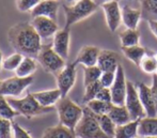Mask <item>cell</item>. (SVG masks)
Instances as JSON below:
<instances>
[{"mask_svg":"<svg viewBox=\"0 0 157 138\" xmlns=\"http://www.w3.org/2000/svg\"><path fill=\"white\" fill-rule=\"evenodd\" d=\"M8 41L16 53L36 58L42 48V39L31 23H18L8 31Z\"/></svg>","mask_w":157,"mask_h":138,"instance_id":"cell-1","label":"cell"},{"mask_svg":"<svg viewBox=\"0 0 157 138\" xmlns=\"http://www.w3.org/2000/svg\"><path fill=\"white\" fill-rule=\"evenodd\" d=\"M56 109L58 112L60 124L75 131L77 124L83 116V108L65 97L56 104Z\"/></svg>","mask_w":157,"mask_h":138,"instance_id":"cell-2","label":"cell"},{"mask_svg":"<svg viewBox=\"0 0 157 138\" xmlns=\"http://www.w3.org/2000/svg\"><path fill=\"white\" fill-rule=\"evenodd\" d=\"M9 103L13 108L18 112L19 116H24L27 119H31L33 117L45 115L52 112L54 107H44L36 101L32 93H28L23 99H15V97H8Z\"/></svg>","mask_w":157,"mask_h":138,"instance_id":"cell-3","label":"cell"},{"mask_svg":"<svg viewBox=\"0 0 157 138\" xmlns=\"http://www.w3.org/2000/svg\"><path fill=\"white\" fill-rule=\"evenodd\" d=\"M98 8V4L94 0H79L70 6H63V10L65 13V26L66 28H71V26L83 21L93 14Z\"/></svg>","mask_w":157,"mask_h":138,"instance_id":"cell-4","label":"cell"},{"mask_svg":"<svg viewBox=\"0 0 157 138\" xmlns=\"http://www.w3.org/2000/svg\"><path fill=\"white\" fill-rule=\"evenodd\" d=\"M75 134L78 138H110L101 130L97 115L87 106L83 107V116L75 128Z\"/></svg>","mask_w":157,"mask_h":138,"instance_id":"cell-5","label":"cell"},{"mask_svg":"<svg viewBox=\"0 0 157 138\" xmlns=\"http://www.w3.org/2000/svg\"><path fill=\"white\" fill-rule=\"evenodd\" d=\"M36 60L47 73L56 75L65 66V60L60 57L52 48V45H42Z\"/></svg>","mask_w":157,"mask_h":138,"instance_id":"cell-6","label":"cell"},{"mask_svg":"<svg viewBox=\"0 0 157 138\" xmlns=\"http://www.w3.org/2000/svg\"><path fill=\"white\" fill-rule=\"evenodd\" d=\"M33 76L18 77L13 76L0 81V94L4 97H19L30 85L33 84Z\"/></svg>","mask_w":157,"mask_h":138,"instance_id":"cell-7","label":"cell"},{"mask_svg":"<svg viewBox=\"0 0 157 138\" xmlns=\"http://www.w3.org/2000/svg\"><path fill=\"white\" fill-rule=\"evenodd\" d=\"M124 105L129 111L132 120H140L147 117V113H145V110L140 101V97H139L137 86H135L130 81H127V92H126Z\"/></svg>","mask_w":157,"mask_h":138,"instance_id":"cell-8","label":"cell"},{"mask_svg":"<svg viewBox=\"0 0 157 138\" xmlns=\"http://www.w3.org/2000/svg\"><path fill=\"white\" fill-rule=\"evenodd\" d=\"M75 62L72 63L65 64V66L61 71H59L55 76H56V83L57 88L60 90L62 97H67L68 92L72 90L76 83V77H77V71Z\"/></svg>","mask_w":157,"mask_h":138,"instance_id":"cell-9","label":"cell"},{"mask_svg":"<svg viewBox=\"0 0 157 138\" xmlns=\"http://www.w3.org/2000/svg\"><path fill=\"white\" fill-rule=\"evenodd\" d=\"M112 95V104L113 105H124L126 92H127V81L125 77V72L123 66L119 65L117 69L116 79L114 83L110 87Z\"/></svg>","mask_w":157,"mask_h":138,"instance_id":"cell-10","label":"cell"},{"mask_svg":"<svg viewBox=\"0 0 157 138\" xmlns=\"http://www.w3.org/2000/svg\"><path fill=\"white\" fill-rule=\"evenodd\" d=\"M101 8L105 15L106 23L111 32H114L119 29L122 24V9L118 0L106 2L101 4Z\"/></svg>","mask_w":157,"mask_h":138,"instance_id":"cell-11","label":"cell"},{"mask_svg":"<svg viewBox=\"0 0 157 138\" xmlns=\"http://www.w3.org/2000/svg\"><path fill=\"white\" fill-rule=\"evenodd\" d=\"M31 25L33 26V28L35 29V31H36L37 34L40 35V37L42 40L54 37L56 32L59 30L58 24L56 23V21L45 16L32 17Z\"/></svg>","mask_w":157,"mask_h":138,"instance_id":"cell-12","label":"cell"},{"mask_svg":"<svg viewBox=\"0 0 157 138\" xmlns=\"http://www.w3.org/2000/svg\"><path fill=\"white\" fill-rule=\"evenodd\" d=\"M70 42H71V29L64 27L58 30L52 37V48L64 60L68 58L70 54Z\"/></svg>","mask_w":157,"mask_h":138,"instance_id":"cell-13","label":"cell"},{"mask_svg":"<svg viewBox=\"0 0 157 138\" xmlns=\"http://www.w3.org/2000/svg\"><path fill=\"white\" fill-rule=\"evenodd\" d=\"M137 90H138L140 101L147 113V117H156L157 108L151 87H149L144 83H139L137 85Z\"/></svg>","mask_w":157,"mask_h":138,"instance_id":"cell-14","label":"cell"},{"mask_svg":"<svg viewBox=\"0 0 157 138\" xmlns=\"http://www.w3.org/2000/svg\"><path fill=\"white\" fill-rule=\"evenodd\" d=\"M119 65H120V56L116 52L101 49L97 60V66L103 72H117Z\"/></svg>","mask_w":157,"mask_h":138,"instance_id":"cell-15","label":"cell"},{"mask_svg":"<svg viewBox=\"0 0 157 138\" xmlns=\"http://www.w3.org/2000/svg\"><path fill=\"white\" fill-rule=\"evenodd\" d=\"M101 53V49L93 45H86L79 50L75 63L81 64L83 66H94L97 65V60Z\"/></svg>","mask_w":157,"mask_h":138,"instance_id":"cell-16","label":"cell"},{"mask_svg":"<svg viewBox=\"0 0 157 138\" xmlns=\"http://www.w3.org/2000/svg\"><path fill=\"white\" fill-rule=\"evenodd\" d=\"M59 10L58 0H41L39 4L31 11L32 17L45 16L57 21Z\"/></svg>","mask_w":157,"mask_h":138,"instance_id":"cell-17","label":"cell"},{"mask_svg":"<svg viewBox=\"0 0 157 138\" xmlns=\"http://www.w3.org/2000/svg\"><path fill=\"white\" fill-rule=\"evenodd\" d=\"M32 94L36 99V101L44 107H54L62 99V94L58 88L52 89V90L37 91V92H33Z\"/></svg>","mask_w":157,"mask_h":138,"instance_id":"cell-18","label":"cell"},{"mask_svg":"<svg viewBox=\"0 0 157 138\" xmlns=\"http://www.w3.org/2000/svg\"><path fill=\"white\" fill-rule=\"evenodd\" d=\"M140 18V9L132 8V6H127V4L122 6V23L124 24L127 29H137Z\"/></svg>","mask_w":157,"mask_h":138,"instance_id":"cell-19","label":"cell"},{"mask_svg":"<svg viewBox=\"0 0 157 138\" xmlns=\"http://www.w3.org/2000/svg\"><path fill=\"white\" fill-rule=\"evenodd\" d=\"M138 135L140 137L157 136V116L144 117L139 120Z\"/></svg>","mask_w":157,"mask_h":138,"instance_id":"cell-20","label":"cell"},{"mask_svg":"<svg viewBox=\"0 0 157 138\" xmlns=\"http://www.w3.org/2000/svg\"><path fill=\"white\" fill-rule=\"evenodd\" d=\"M108 116L117 126L123 125L132 121L129 111L127 110L125 105H112Z\"/></svg>","mask_w":157,"mask_h":138,"instance_id":"cell-21","label":"cell"},{"mask_svg":"<svg viewBox=\"0 0 157 138\" xmlns=\"http://www.w3.org/2000/svg\"><path fill=\"white\" fill-rule=\"evenodd\" d=\"M41 138H78L75 134V131L66 128L59 123V125L48 128L44 131Z\"/></svg>","mask_w":157,"mask_h":138,"instance_id":"cell-22","label":"cell"},{"mask_svg":"<svg viewBox=\"0 0 157 138\" xmlns=\"http://www.w3.org/2000/svg\"><path fill=\"white\" fill-rule=\"evenodd\" d=\"M139 120H132L123 125H119L116 128L113 138H135L138 135Z\"/></svg>","mask_w":157,"mask_h":138,"instance_id":"cell-23","label":"cell"},{"mask_svg":"<svg viewBox=\"0 0 157 138\" xmlns=\"http://www.w3.org/2000/svg\"><path fill=\"white\" fill-rule=\"evenodd\" d=\"M37 64L35 58L32 57H24L23 61L21 62L19 66L15 71V75L18 77H29L34 74L36 71Z\"/></svg>","mask_w":157,"mask_h":138,"instance_id":"cell-24","label":"cell"},{"mask_svg":"<svg viewBox=\"0 0 157 138\" xmlns=\"http://www.w3.org/2000/svg\"><path fill=\"white\" fill-rule=\"evenodd\" d=\"M122 52L125 57L137 66L140 65L141 60L147 55V49L140 45L130 46V47H122Z\"/></svg>","mask_w":157,"mask_h":138,"instance_id":"cell-25","label":"cell"},{"mask_svg":"<svg viewBox=\"0 0 157 138\" xmlns=\"http://www.w3.org/2000/svg\"><path fill=\"white\" fill-rule=\"evenodd\" d=\"M139 40H140V32L137 29H126L120 33V41L122 47L139 45Z\"/></svg>","mask_w":157,"mask_h":138,"instance_id":"cell-26","label":"cell"},{"mask_svg":"<svg viewBox=\"0 0 157 138\" xmlns=\"http://www.w3.org/2000/svg\"><path fill=\"white\" fill-rule=\"evenodd\" d=\"M140 69L147 74H156L157 72V53H153L152 55H147L143 57L140 62Z\"/></svg>","mask_w":157,"mask_h":138,"instance_id":"cell-27","label":"cell"},{"mask_svg":"<svg viewBox=\"0 0 157 138\" xmlns=\"http://www.w3.org/2000/svg\"><path fill=\"white\" fill-rule=\"evenodd\" d=\"M112 103H107V102H103V101H99V100H92V101L88 102L86 104L88 108L94 112L95 115L97 116H101V115H108L109 113L110 109H111Z\"/></svg>","mask_w":157,"mask_h":138,"instance_id":"cell-28","label":"cell"},{"mask_svg":"<svg viewBox=\"0 0 157 138\" xmlns=\"http://www.w3.org/2000/svg\"><path fill=\"white\" fill-rule=\"evenodd\" d=\"M103 71L98 68L97 65L94 66H83V85H88L98 81L101 76Z\"/></svg>","mask_w":157,"mask_h":138,"instance_id":"cell-29","label":"cell"},{"mask_svg":"<svg viewBox=\"0 0 157 138\" xmlns=\"http://www.w3.org/2000/svg\"><path fill=\"white\" fill-rule=\"evenodd\" d=\"M17 116H19L18 112L11 106L8 99L4 95L0 94V117L4 118V119L13 120Z\"/></svg>","mask_w":157,"mask_h":138,"instance_id":"cell-30","label":"cell"},{"mask_svg":"<svg viewBox=\"0 0 157 138\" xmlns=\"http://www.w3.org/2000/svg\"><path fill=\"white\" fill-rule=\"evenodd\" d=\"M97 119H98L99 125H101L103 132L107 135L108 137L113 138L114 137V133H116V128L117 125L113 123L110 117L108 115H101V116H97Z\"/></svg>","mask_w":157,"mask_h":138,"instance_id":"cell-31","label":"cell"},{"mask_svg":"<svg viewBox=\"0 0 157 138\" xmlns=\"http://www.w3.org/2000/svg\"><path fill=\"white\" fill-rule=\"evenodd\" d=\"M24 57H25V56L15 52L14 54L10 55L9 57H6V59H3L2 69L6 71H16V69L19 66L21 62L23 61Z\"/></svg>","mask_w":157,"mask_h":138,"instance_id":"cell-32","label":"cell"},{"mask_svg":"<svg viewBox=\"0 0 157 138\" xmlns=\"http://www.w3.org/2000/svg\"><path fill=\"white\" fill-rule=\"evenodd\" d=\"M101 88H103V86H101V84L99 83V81L86 86L85 93H83V99H82L83 103L87 104L88 102L92 101V100H95L97 93L99 92V90H101Z\"/></svg>","mask_w":157,"mask_h":138,"instance_id":"cell-33","label":"cell"},{"mask_svg":"<svg viewBox=\"0 0 157 138\" xmlns=\"http://www.w3.org/2000/svg\"><path fill=\"white\" fill-rule=\"evenodd\" d=\"M12 120L0 117V138H13Z\"/></svg>","mask_w":157,"mask_h":138,"instance_id":"cell-34","label":"cell"},{"mask_svg":"<svg viewBox=\"0 0 157 138\" xmlns=\"http://www.w3.org/2000/svg\"><path fill=\"white\" fill-rule=\"evenodd\" d=\"M41 0H15V6L19 12H31Z\"/></svg>","mask_w":157,"mask_h":138,"instance_id":"cell-35","label":"cell"},{"mask_svg":"<svg viewBox=\"0 0 157 138\" xmlns=\"http://www.w3.org/2000/svg\"><path fill=\"white\" fill-rule=\"evenodd\" d=\"M116 73L117 72H103L101 76L99 78V83L104 88H110L113 85L114 79H116Z\"/></svg>","mask_w":157,"mask_h":138,"instance_id":"cell-36","label":"cell"},{"mask_svg":"<svg viewBox=\"0 0 157 138\" xmlns=\"http://www.w3.org/2000/svg\"><path fill=\"white\" fill-rule=\"evenodd\" d=\"M13 128V138H32L28 131L21 128L17 122H12Z\"/></svg>","mask_w":157,"mask_h":138,"instance_id":"cell-37","label":"cell"},{"mask_svg":"<svg viewBox=\"0 0 157 138\" xmlns=\"http://www.w3.org/2000/svg\"><path fill=\"white\" fill-rule=\"evenodd\" d=\"M96 100H99V101L103 102H107V103H112V95H111V91H110V88H101L99 90V92L97 93Z\"/></svg>","mask_w":157,"mask_h":138,"instance_id":"cell-38","label":"cell"},{"mask_svg":"<svg viewBox=\"0 0 157 138\" xmlns=\"http://www.w3.org/2000/svg\"><path fill=\"white\" fill-rule=\"evenodd\" d=\"M141 2L145 11L157 15V0H142Z\"/></svg>","mask_w":157,"mask_h":138,"instance_id":"cell-39","label":"cell"},{"mask_svg":"<svg viewBox=\"0 0 157 138\" xmlns=\"http://www.w3.org/2000/svg\"><path fill=\"white\" fill-rule=\"evenodd\" d=\"M151 90H152V93H153L154 100H155V103H156V108H157V74L153 75V81H152Z\"/></svg>","mask_w":157,"mask_h":138,"instance_id":"cell-40","label":"cell"},{"mask_svg":"<svg viewBox=\"0 0 157 138\" xmlns=\"http://www.w3.org/2000/svg\"><path fill=\"white\" fill-rule=\"evenodd\" d=\"M149 27L152 33L157 37V21L156 19H149Z\"/></svg>","mask_w":157,"mask_h":138,"instance_id":"cell-41","label":"cell"},{"mask_svg":"<svg viewBox=\"0 0 157 138\" xmlns=\"http://www.w3.org/2000/svg\"><path fill=\"white\" fill-rule=\"evenodd\" d=\"M97 4H103V3H106V2H109V1H112V0H94Z\"/></svg>","mask_w":157,"mask_h":138,"instance_id":"cell-42","label":"cell"},{"mask_svg":"<svg viewBox=\"0 0 157 138\" xmlns=\"http://www.w3.org/2000/svg\"><path fill=\"white\" fill-rule=\"evenodd\" d=\"M2 63H3V57H2V53H1V50H0V71H1V69H2Z\"/></svg>","mask_w":157,"mask_h":138,"instance_id":"cell-43","label":"cell"},{"mask_svg":"<svg viewBox=\"0 0 157 138\" xmlns=\"http://www.w3.org/2000/svg\"><path fill=\"white\" fill-rule=\"evenodd\" d=\"M67 3H71V4H73V3H75V2H77V1H79V0H65Z\"/></svg>","mask_w":157,"mask_h":138,"instance_id":"cell-44","label":"cell"},{"mask_svg":"<svg viewBox=\"0 0 157 138\" xmlns=\"http://www.w3.org/2000/svg\"><path fill=\"white\" fill-rule=\"evenodd\" d=\"M141 138H157V136H150V137H141Z\"/></svg>","mask_w":157,"mask_h":138,"instance_id":"cell-45","label":"cell"},{"mask_svg":"<svg viewBox=\"0 0 157 138\" xmlns=\"http://www.w3.org/2000/svg\"><path fill=\"white\" fill-rule=\"evenodd\" d=\"M135 138H141L140 136H137V137H135Z\"/></svg>","mask_w":157,"mask_h":138,"instance_id":"cell-46","label":"cell"},{"mask_svg":"<svg viewBox=\"0 0 157 138\" xmlns=\"http://www.w3.org/2000/svg\"><path fill=\"white\" fill-rule=\"evenodd\" d=\"M139 1H142V0H139Z\"/></svg>","mask_w":157,"mask_h":138,"instance_id":"cell-47","label":"cell"},{"mask_svg":"<svg viewBox=\"0 0 157 138\" xmlns=\"http://www.w3.org/2000/svg\"><path fill=\"white\" fill-rule=\"evenodd\" d=\"M156 74H157V72H156Z\"/></svg>","mask_w":157,"mask_h":138,"instance_id":"cell-48","label":"cell"}]
</instances>
